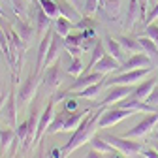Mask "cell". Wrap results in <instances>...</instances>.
Returning a JSON list of instances; mask_svg holds the SVG:
<instances>
[{
	"instance_id": "obj_7",
	"label": "cell",
	"mask_w": 158,
	"mask_h": 158,
	"mask_svg": "<svg viewBox=\"0 0 158 158\" xmlns=\"http://www.w3.org/2000/svg\"><path fill=\"white\" fill-rule=\"evenodd\" d=\"M151 73V66L149 68H139V70H130V72H123L111 79H107L106 85H135L137 81H141L143 77H147Z\"/></svg>"
},
{
	"instance_id": "obj_43",
	"label": "cell",
	"mask_w": 158,
	"mask_h": 158,
	"mask_svg": "<svg viewBox=\"0 0 158 158\" xmlns=\"http://www.w3.org/2000/svg\"><path fill=\"white\" fill-rule=\"evenodd\" d=\"M85 158H107V154H106V152H100V151H96V149H90V151L87 152Z\"/></svg>"
},
{
	"instance_id": "obj_28",
	"label": "cell",
	"mask_w": 158,
	"mask_h": 158,
	"mask_svg": "<svg viewBox=\"0 0 158 158\" xmlns=\"http://www.w3.org/2000/svg\"><path fill=\"white\" fill-rule=\"evenodd\" d=\"M104 87H107L106 81H100V83H96V85H90L87 89H81V90L73 92V98H89V100H92V98H96L98 94H100V90Z\"/></svg>"
},
{
	"instance_id": "obj_6",
	"label": "cell",
	"mask_w": 158,
	"mask_h": 158,
	"mask_svg": "<svg viewBox=\"0 0 158 158\" xmlns=\"http://www.w3.org/2000/svg\"><path fill=\"white\" fill-rule=\"evenodd\" d=\"M156 123H158V111H154V113H151V115L143 117V118H141V121L137 123L134 128H130V130L124 134V137H130V139H141V137L149 135V134L154 130Z\"/></svg>"
},
{
	"instance_id": "obj_23",
	"label": "cell",
	"mask_w": 158,
	"mask_h": 158,
	"mask_svg": "<svg viewBox=\"0 0 158 158\" xmlns=\"http://www.w3.org/2000/svg\"><path fill=\"white\" fill-rule=\"evenodd\" d=\"M0 49H2V55L6 56V60L11 66V70H15V58L11 55V45H10V40H8L6 30L2 28V25H0Z\"/></svg>"
},
{
	"instance_id": "obj_32",
	"label": "cell",
	"mask_w": 158,
	"mask_h": 158,
	"mask_svg": "<svg viewBox=\"0 0 158 158\" xmlns=\"http://www.w3.org/2000/svg\"><path fill=\"white\" fill-rule=\"evenodd\" d=\"M40 2V6H42L44 10H45V13L49 15V17H58L60 13H58V6H56V2L55 0H38Z\"/></svg>"
},
{
	"instance_id": "obj_16",
	"label": "cell",
	"mask_w": 158,
	"mask_h": 158,
	"mask_svg": "<svg viewBox=\"0 0 158 158\" xmlns=\"http://www.w3.org/2000/svg\"><path fill=\"white\" fill-rule=\"evenodd\" d=\"M96 72H102V73H109V72H121V62L117 60V58H113L109 53H106L100 60L96 62L94 66Z\"/></svg>"
},
{
	"instance_id": "obj_39",
	"label": "cell",
	"mask_w": 158,
	"mask_h": 158,
	"mask_svg": "<svg viewBox=\"0 0 158 158\" xmlns=\"http://www.w3.org/2000/svg\"><path fill=\"white\" fill-rule=\"evenodd\" d=\"M145 34H147V36L152 40V42L158 45V27H156V25H152V23H151V25H147V28H145Z\"/></svg>"
},
{
	"instance_id": "obj_11",
	"label": "cell",
	"mask_w": 158,
	"mask_h": 158,
	"mask_svg": "<svg viewBox=\"0 0 158 158\" xmlns=\"http://www.w3.org/2000/svg\"><path fill=\"white\" fill-rule=\"evenodd\" d=\"M53 32H55V30H51V27H49L47 32L42 36V42H40V47H38V55H36V68H34V73H40V72L44 70V62H45V56H47L51 40H53Z\"/></svg>"
},
{
	"instance_id": "obj_15",
	"label": "cell",
	"mask_w": 158,
	"mask_h": 158,
	"mask_svg": "<svg viewBox=\"0 0 158 158\" xmlns=\"http://www.w3.org/2000/svg\"><path fill=\"white\" fill-rule=\"evenodd\" d=\"M17 94L13 90L8 92V100H6V106H4V115H6V121L8 124H11L15 128L17 124Z\"/></svg>"
},
{
	"instance_id": "obj_31",
	"label": "cell",
	"mask_w": 158,
	"mask_h": 158,
	"mask_svg": "<svg viewBox=\"0 0 158 158\" xmlns=\"http://www.w3.org/2000/svg\"><path fill=\"white\" fill-rule=\"evenodd\" d=\"M121 10V0H104V13L109 21H115Z\"/></svg>"
},
{
	"instance_id": "obj_52",
	"label": "cell",
	"mask_w": 158,
	"mask_h": 158,
	"mask_svg": "<svg viewBox=\"0 0 158 158\" xmlns=\"http://www.w3.org/2000/svg\"><path fill=\"white\" fill-rule=\"evenodd\" d=\"M154 2H156V0H149V4H151V6H152V4H154Z\"/></svg>"
},
{
	"instance_id": "obj_33",
	"label": "cell",
	"mask_w": 158,
	"mask_h": 158,
	"mask_svg": "<svg viewBox=\"0 0 158 158\" xmlns=\"http://www.w3.org/2000/svg\"><path fill=\"white\" fill-rule=\"evenodd\" d=\"M66 73L73 75L75 79H77L79 75H83V62H81V58H79V56H73V60H72V64L68 66Z\"/></svg>"
},
{
	"instance_id": "obj_48",
	"label": "cell",
	"mask_w": 158,
	"mask_h": 158,
	"mask_svg": "<svg viewBox=\"0 0 158 158\" xmlns=\"http://www.w3.org/2000/svg\"><path fill=\"white\" fill-rule=\"evenodd\" d=\"M0 15H2V17H4V19H8V21H11V19H10V17H8V13H6V11H4V10H2V6H0Z\"/></svg>"
},
{
	"instance_id": "obj_38",
	"label": "cell",
	"mask_w": 158,
	"mask_h": 158,
	"mask_svg": "<svg viewBox=\"0 0 158 158\" xmlns=\"http://www.w3.org/2000/svg\"><path fill=\"white\" fill-rule=\"evenodd\" d=\"M158 19V0L151 6V11L147 13V17H145V25H151V23H154Z\"/></svg>"
},
{
	"instance_id": "obj_14",
	"label": "cell",
	"mask_w": 158,
	"mask_h": 158,
	"mask_svg": "<svg viewBox=\"0 0 158 158\" xmlns=\"http://www.w3.org/2000/svg\"><path fill=\"white\" fill-rule=\"evenodd\" d=\"M34 27H36V34H38V38H42L45 32H47V28L51 27V17L45 13V10L40 6V2L36 4V17H34Z\"/></svg>"
},
{
	"instance_id": "obj_50",
	"label": "cell",
	"mask_w": 158,
	"mask_h": 158,
	"mask_svg": "<svg viewBox=\"0 0 158 158\" xmlns=\"http://www.w3.org/2000/svg\"><path fill=\"white\" fill-rule=\"evenodd\" d=\"M38 158H47V156H45L44 152H40V154H38Z\"/></svg>"
},
{
	"instance_id": "obj_24",
	"label": "cell",
	"mask_w": 158,
	"mask_h": 158,
	"mask_svg": "<svg viewBox=\"0 0 158 158\" xmlns=\"http://www.w3.org/2000/svg\"><path fill=\"white\" fill-rule=\"evenodd\" d=\"M70 113H72V111H68V109H62V111L55 113L53 121H51V124H49V128H47V134H56V132H62L64 123H66V118H68V115H70Z\"/></svg>"
},
{
	"instance_id": "obj_51",
	"label": "cell",
	"mask_w": 158,
	"mask_h": 158,
	"mask_svg": "<svg viewBox=\"0 0 158 158\" xmlns=\"http://www.w3.org/2000/svg\"><path fill=\"white\" fill-rule=\"evenodd\" d=\"M154 139H156V141H158V130H156V132H154Z\"/></svg>"
},
{
	"instance_id": "obj_44",
	"label": "cell",
	"mask_w": 158,
	"mask_h": 158,
	"mask_svg": "<svg viewBox=\"0 0 158 158\" xmlns=\"http://www.w3.org/2000/svg\"><path fill=\"white\" fill-rule=\"evenodd\" d=\"M141 154H143L145 158H158V151H156V149H143Z\"/></svg>"
},
{
	"instance_id": "obj_41",
	"label": "cell",
	"mask_w": 158,
	"mask_h": 158,
	"mask_svg": "<svg viewBox=\"0 0 158 158\" xmlns=\"http://www.w3.org/2000/svg\"><path fill=\"white\" fill-rule=\"evenodd\" d=\"M47 158H66V154H64V151H62V147H53V149L49 151V154H47Z\"/></svg>"
},
{
	"instance_id": "obj_9",
	"label": "cell",
	"mask_w": 158,
	"mask_h": 158,
	"mask_svg": "<svg viewBox=\"0 0 158 158\" xmlns=\"http://www.w3.org/2000/svg\"><path fill=\"white\" fill-rule=\"evenodd\" d=\"M62 79H64V72H62L60 64H58V60L53 62L49 68H45V73H44V85H45L47 90H51V92L58 90V87L62 85Z\"/></svg>"
},
{
	"instance_id": "obj_40",
	"label": "cell",
	"mask_w": 158,
	"mask_h": 158,
	"mask_svg": "<svg viewBox=\"0 0 158 158\" xmlns=\"http://www.w3.org/2000/svg\"><path fill=\"white\" fill-rule=\"evenodd\" d=\"M64 44V42H62ZM64 47H66V51L72 55V56H79L83 53V47H79V45H72V44H64Z\"/></svg>"
},
{
	"instance_id": "obj_27",
	"label": "cell",
	"mask_w": 158,
	"mask_h": 158,
	"mask_svg": "<svg viewBox=\"0 0 158 158\" xmlns=\"http://www.w3.org/2000/svg\"><path fill=\"white\" fill-rule=\"evenodd\" d=\"M15 27H17L19 36H21L27 44H30V38H32V34H34V28H32V25H30L28 19H17V17H15Z\"/></svg>"
},
{
	"instance_id": "obj_4",
	"label": "cell",
	"mask_w": 158,
	"mask_h": 158,
	"mask_svg": "<svg viewBox=\"0 0 158 158\" xmlns=\"http://www.w3.org/2000/svg\"><path fill=\"white\" fill-rule=\"evenodd\" d=\"M38 85H40V73H32L23 81V85L17 90V106L19 107H25L34 100V96L38 92Z\"/></svg>"
},
{
	"instance_id": "obj_37",
	"label": "cell",
	"mask_w": 158,
	"mask_h": 158,
	"mask_svg": "<svg viewBox=\"0 0 158 158\" xmlns=\"http://www.w3.org/2000/svg\"><path fill=\"white\" fill-rule=\"evenodd\" d=\"M98 6H100V0H87V2H85V8H83V13L92 17V13L98 10Z\"/></svg>"
},
{
	"instance_id": "obj_29",
	"label": "cell",
	"mask_w": 158,
	"mask_h": 158,
	"mask_svg": "<svg viewBox=\"0 0 158 158\" xmlns=\"http://www.w3.org/2000/svg\"><path fill=\"white\" fill-rule=\"evenodd\" d=\"M30 4H38V2H32V0H11V6L15 10V17L17 19H27Z\"/></svg>"
},
{
	"instance_id": "obj_25",
	"label": "cell",
	"mask_w": 158,
	"mask_h": 158,
	"mask_svg": "<svg viewBox=\"0 0 158 158\" xmlns=\"http://www.w3.org/2000/svg\"><path fill=\"white\" fill-rule=\"evenodd\" d=\"M55 2L58 6V13L64 15V17H68L70 21H75L77 23L79 19H81V17H79V13H77V8L72 6L70 2H66V0H55Z\"/></svg>"
},
{
	"instance_id": "obj_10",
	"label": "cell",
	"mask_w": 158,
	"mask_h": 158,
	"mask_svg": "<svg viewBox=\"0 0 158 158\" xmlns=\"http://www.w3.org/2000/svg\"><path fill=\"white\" fill-rule=\"evenodd\" d=\"M55 98H51L49 104L45 106L44 113H40V123H38V132H36V139H34V145H38L40 141H42V137L44 134H47V128L53 121V117H55Z\"/></svg>"
},
{
	"instance_id": "obj_53",
	"label": "cell",
	"mask_w": 158,
	"mask_h": 158,
	"mask_svg": "<svg viewBox=\"0 0 158 158\" xmlns=\"http://www.w3.org/2000/svg\"><path fill=\"white\" fill-rule=\"evenodd\" d=\"M13 158H19V156H17V154H13Z\"/></svg>"
},
{
	"instance_id": "obj_19",
	"label": "cell",
	"mask_w": 158,
	"mask_h": 158,
	"mask_svg": "<svg viewBox=\"0 0 158 158\" xmlns=\"http://www.w3.org/2000/svg\"><path fill=\"white\" fill-rule=\"evenodd\" d=\"M117 40H118V44H121V47L124 51L132 53V55H135V53H145L143 45L139 44V38H134V36H118Z\"/></svg>"
},
{
	"instance_id": "obj_35",
	"label": "cell",
	"mask_w": 158,
	"mask_h": 158,
	"mask_svg": "<svg viewBox=\"0 0 158 158\" xmlns=\"http://www.w3.org/2000/svg\"><path fill=\"white\" fill-rule=\"evenodd\" d=\"M15 132H17V137H19V141H21V145L27 141V137H28V118L23 123V124H19L17 128H15Z\"/></svg>"
},
{
	"instance_id": "obj_45",
	"label": "cell",
	"mask_w": 158,
	"mask_h": 158,
	"mask_svg": "<svg viewBox=\"0 0 158 158\" xmlns=\"http://www.w3.org/2000/svg\"><path fill=\"white\" fill-rule=\"evenodd\" d=\"M66 109H68V111H75V109H77L75 98H70V100H66Z\"/></svg>"
},
{
	"instance_id": "obj_47",
	"label": "cell",
	"mask_w": 158,
	"mask_h": 158,
	"mask_svg": "<svg viewBox=\"0 0 158 158\" xmlns=\"http://www.w3.org/2000/svg\"><path fill=\"white\" fill-rule=\"evenodd\" d=\"M109 158H126V154H123V152L115 151V152H111V156H109Z\"/></svg>"
},
{
	"instance_id": "obj_8",
	"label": "cell",
	"mask_w": 158,
	"mask_h": 158,
	"mask_svg": "<svg viewBox=\"0 0 158 158\" xmlns=\"http://www.w3.org/2000/svg\"><path fill=\"white\" fill-rule=\"evenodd\" d=\"M104 79H106V73H102V72H89V73L79 75L75 81H73V85L68 87V89L62 90V92H64V96H66V94L77 92V90H81V89H87V87H90V85H96V83L104 81Z\"/></svg>"
},
{
	"instance_id": "obj_42",
	"label": "cell",
	"mask_w": 158,
	"mask_h": 158,
	"mask_svg": "<svg viewBox=\"0 0 158 158\" xmlns=\"http://www.w3.org/2000/svg\"><path fill=\"white\" fill-rule=\"evenodd\" d=\"M147 6H149V0H139V19L145 23V17H147Z\"/></svg>"
},
{
	"instance_id": "obj_55",
	"label": "cell",
	"mask_w": 158,
	"mask_h": 158,
	"mask_svg": "<svg viewBox=\"0 0 158 158\" xmlns=\"http://www.w3.org/2000/svg\"><path fill=\"white\" fill-rule=\"evenodd\" d=\"M0 154H2V152H0Z\"/></svg>"
},
{
	"instance_id": "obj_12",
	"label": "cell",
	"mask_w": 158,
	"mask_h": 158,
	"mask_svg": "<svg viewBox=\"0 0 158 158\" xmlns=\"http://www.w3.org/2000/svg\"><path fill=\"white\" fill-rule=\"evenodd\" d=\"M38 123H40V109L34 106V109L28 115V137L23 143V151H30L34 147V139H36V132H38Z\"/></svg>"
},
{
	"instance_id": "obj_13",
	"label": "cell",
	"mask_w": 158,
	"mask_h": 158,
	"mask_svg": "<svg viewBox=\"0 0 158 158\" xmlns=\"http://www.w3.org/2000/svg\"><path fill=\"white\" fill-rule=\"evenodd\" d=\"M151 66V58L145 53H135L130 58L121 64V73L123 72H130V70H139V68H149Z\"/></svg>"
},
{
	"instance_id": "obj_3",
	"label": "cell",
	"mask_w": 158,
	"mask_h": 158,
	"mask_svg": "<svg viewBox=\"0 0 158 158\" xmlns=\"http://www.w3.org/2000/svg\"><path fill=\"white\" fill-rule=\"evenodd\" d=\"M104 139L115 147V151L123 152L126 156H135V154H141L143 151V145L137 143L135 139H130V137H117V135H111V134H104L102 135Z\"/></svg>"
},
{
	"instance_id": "obj_36",
	"label": "cell",
	"mask_w": 158,
	"mask_h": 158,
	"mask_svg": "<svg viewBox=\"0 0 158 158\" xmlns=\"http://www.w3.org/2000/svg\"><path fill=\"white\" fill-rule=\"evenodd\" d=\"M94 19L90 17V15H85V17H81V19H79V21L73 25L75 28H81V30H85V28H94Z\"/></svg>"
},
{
	"instance_id": "obj_17",
	"label": "cell",
	"mask_w": 158,
	"mask_h": 158,
	"mask_svg": "<svg viewBox=\"0 0 158 158\" xmlns=\"http://www.w3.org/2000/svg\"><path fill=\"white\" fill-rule=\"evenodd\" d=\"M156 85H158V77L152 75V77L147 79V81H143L141 85H137V87L134 89V94H132V96L137 98V100H143V102H145V100H147V96L152 92V89H154Z\"/></svg>"
},
{
	"instance_id": "obj_34",
	"label": "cell",
	"mask_w": 158,
	"mask_h": 158,
	"mask_svg": "<svg viewBox=\"0 0 158 158\" xmlns=\"http://www.w3.org/2000/svg\"><path fill=\"white\" fill-rule=\"evenodd\" d=\"M139 44L143 45L145 53H149V55H152V56H156V58H158V45L152 42V40H151L149 36H145V38L141 36V38H139Z\"/></svg>"
},
{
	"instance_id": "obj_2",
	"label": "cell",
	"mask_w": 158,
	"mask_h": 158,
	"mask_svg": "<svg viewBox=\"0 0 158 158\" xmlns=\"http://www.w3.org/2000/svg\"><path fill=\"white\" fill-rule=\"evenodd\" d=\"M135 115V111L132 109H124V107H117V106H111V107H106L100 115V121H98V128H111L118 123L126 121L128 117Z\"/></svg>"
},
{
	"instance_id": "obj_30",
	"label": "cell",
	"mask_w": 158,
	"mask_h": 158,
	"mask_svg": "<svg viewBox=\"0 0 158 158\" xmlns=\"http://www.w3.org/2000/svg\"><path fill=\"white\" fill-rule=\"evenodd\" d=\"M90 149H96V151H100V152H106V154H111V152H115V147L113 145H109L102 135H94L92 139H90Z\"/></svg>"
},
{
	"instance_id": "obj_49",
	"label": "cell",
	"mask_w": 158,
	"mask_h": 158,
	"mask_svg": "<svg viewBox=\"0 0 158 158\" xmlns=\"http://www.w3.org/2000/svg\"><path fill=\"white\" fill-rule=\"evenodd\" d=\"M11 21H8V19H4L2 15H0V25H10Z\"/></svg>"
},
{
	"instance_id": "obj_18",
	"label": "cell",
	"mask_w": 158,
	"mask_h": 158,
	"mask_svg": "<svg viewBox=\"0 0 158 158\" xmlns=\"http://www.w3.org/2000/svg\"><path fill=\"white\" fill-rule=\"evenodd\" d=\"M58 55H60V36L56 32H53V40H51V45H49V51H47V56H45V62H44V70L49 68L53 62L58 60Z\"/></svg>"
},
{
	"instance_id": "obj_21",
	"label": "cell",
	"mask_w": 158,
	"mask_h": 158,
	"mask_svg": "<svg viewBox=\"0 0 158 158\" xmlns=\"http://www.w3.org/2000/svg\"><path fill=\"white\" fill-rule=\"evenodd\" d=\"M72 28H73V23L70 21L68 17H64V15H58V17H55V23H53V30H55V32H56L58 36H60L62 40L70 36Z\"/></svg>"
},
{
	"instance_id": "obj_22",
	"label": "cell",
	"mask_w": 158,
	"mask_h": 158,
	"mask_svg": "<svg viewBox=\"0 0 158 158\" xmlns=\"http://www.w3.org/2000/svg\"><path fill=\"white\" fill-rule=\"evenodd\" d=\"M106 55V49H104V42L102 40H96V44L92 45V51H90V60H89V64L85 66V73H89L94 66H96V62L100 60V58Z\"/></svg>"
},
{
	"instance_id": "obj_5",
	"label": "cell",
	"mask_w": 158,
	"mask_h": 158,
	"mask_svg": "<svg viewBox=\"0 0 158 158\" xmlns=\"http://www.w3.org/2000/svg\"><path fill=\"white\" fill-rule=\"evenodd\" d=\"M134 94V87L132 85H113L111 87V90L106 94V98L102 102H96V107H111V106H115V104H118V102H123V100H126L128 96H132Z\"/></svg>"
},
{
	"instance_id": "obj_1",
	"label": "cell",
	"mask_w": 158,
	"mask_h": 158,
	"mask_svg": "<svg viewBox=\"0 0 158 158\" xmlns=\"http://www.w3.org/2000/svg\"><path fill=\"white\" fill-rule=\"evenodd\" d=\"M104 107H98L96 111H92L90 115L85 117V121L77 126V130H73V135L68 139V143L62 147L64 154H72L73 151H77L79 147H83L87 143H90V139L96 135L98 132V121H100V115H102Z\"/></svg>"
},
{
	"instance_id": "obj_20",
	"label": "cell",
	"mask_w": 158,
	"mask_h": 158,
	"mask_svg": "<svg viewBox=\"0 0 158 158\" xmlns=\"http://www.w3.org/2000/svg\"><path fill=\"white\" fill-rule=\"evenodd\" d=\"M104 42H106V49H107V53L113 56V58H117L118 62H124L126 58H124V49L121 47V44L117 42V40H113L109 34H106V38H104Z\"/></svg>"
},
{
	"instance_id": "obj_54",
	"label": "cell",
	"mask_w": 158,
	"mask_h": 158,
	"mask_svg": "<svg viewBox=\"0 0 158 158\" xmlns=\"http://www.w3.org/2000/svg\"><path fill=\"white\" fill-rule=\"evenodd\" d=\"M32 2H38V0H32Z\"/></svg>"
},
{
	"instance_id": "obj_46",
	"label": "cell",
	"mask_w": 158,
	"mask_h": 158,
	"mask_svg": "<svg viewBox=\"0 0 158 158\" xmlns=\"http://www.w3.org/2000/svg\"><path fill=\"white\" fill-rule=\"evenodd\" d=\"M6 100H8V94H2V96H0V111L4 109V106H6Z\"/></svg>"
},
{
	"instance_id": "obj_26",
	"label": "cell",
	"mask_w": 158,
	"mask_h": 158,
	"mask_svg": "<svg viewBox=\"0 0 158 158\" xmlns=\"http://www.w3.org/2000/svg\"><path fill=\"white\" fill-rule=\"evenodd\" d=\"M137 17H139V0H130V2H128V10H126L124 27L126 28H134Z\"/></svg>"
}]
</instances>
